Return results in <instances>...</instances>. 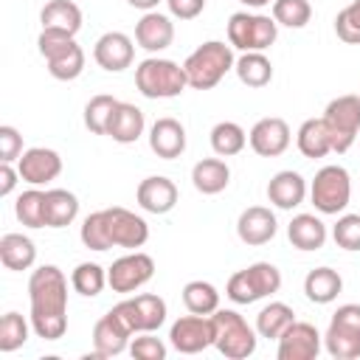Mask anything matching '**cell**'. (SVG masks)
Instances as JSON below:
<instances>
[{"mask_svg": "<svg viewBox=\"0 0 360 360\" xmlns=\"http://www.w3.org/2000/svg\"><path fill=\"white\" fill-rule=\"evenodd\" d=\"M28 301L34 335L42 340H59L68 332V278L56 264L31 270Z\"/></svg>", "mask_w": 360, "mask_h": 360, "instance_id": "6da1fadb", "label": "cell"}, {"mask_svg": "<svg viewBox=\"0 0 360 360\" xmlns=\"http://www.w3.org/2000/svg\"><path fill=\"white\" fill-rule=\"evenodd\" d=\"M233 62L236 59H233L231 42H219V39L202 42L183 62L188 87L191 90H211V87H217L225 79V73L233 70Z\"/></svg>", "mask_w": 360, "mask_h": 360, "instance_id": "7a4b0ae2", "label": "cell"}, {"mask_svg": "<svg viewBox=\"0 0 360 360\" xmlns=\"http://www.w3.org/2000/svg\"><path fill=\"white\" fill-rule=\"evenodd\" d=\"M37 48L48 65V73L59 82H73L82 76L84 70V51L76 42V37L65 34V31H51L42 28L37 37Z\"/></svg>", "mask_w": 360, "mask_h": 360, "instance_id": "3957f363", "label": "cell"}, {"mask_svg": "<svg viewBox=\"0 0 360 360\" xmlns=\"http://www.w3.org/2000/svg\"><path fill=\"white\" fill-rule=\"evenodd\" d=\"M135 87L146 98H177L188 87V79L183 65L163 56H149L135 68Z\"/></svg>", "mask_w": 360, "mask_h": 360, "instance_id": "277c9868", "label": "cell"}, {"mask_svg": "<svg viewBox=\"0 0 360 360\" xmlns=\"http://www.w3.org/2000/svg\"><path fill=\"white\" fill-rule=\"evenodd\" d=\"M281 290V270L270 262H253L228 278L225 295L233 304H256Z\"/></svg>", "mask_w": 360, "mask_h": 360, "instance_id": "5b68a950", "label": "cell"}, {"mask_svg": "<svg viewBox=\"0 0 360 360\" xmlns=\"http://www.w3.org/2000/svg\"><path fill=\"white\" fill-rule=\"evenodd\" d=\"M214 346L228 360H245L256 352V326H250L236 309H217L214 315Z\"/></svg>", "mask_w": 360, "mask_h": 360, "instance_id": "8992f818", "label": "cell"}, {"mask_svg": "<svg viewBox=\"0 0 360 360\" xmlns=\"http://www.w3.org/2000/svg\"><path fill=\"white\" fill-rule=\"evenodd\" d=\"M321 118L332 138V152H338V155L349 152L360 135V96L346 93V96L332 98Z\"/></svg>", "mask_w": 360, "mask_h": 360, "instance_id": "52a82bcc", "label": "cell"}, {"mask_svg": "<svg viewBox=\"0 0 360 360\" xmlns=\"http://www.w3.org/2000/svg\"><path fill=\"white\" fill-rule=\"evenodd\" d=\"M323 349L335 360H354L360 357V304H343L332 312Z\"/></svg>", "mask_w": 360, "mask_h": 360, "instance_id": "ba28073f", "label": "cell"}, {"mask_svg": "<svg viewBox=\"0 0 360 360\" xmlns=\"http://www.w3.org/2000/svg\"><path fill=\"white\" fill-rule=\"evenodd\" d=\"M278 37V22L267 14H250L236 11L228 17V42L231 48L248 53V51H267Z\"/></svg>", "mask_w": 360, "mask_h": 360, "instance_id": "9c48e42d", "label": "cell"}, {"mask_svg": "<svg viewBox=\"0 0 360 360\" xmlns=\"http://www.w3.org/2000/svg\"><path fill=\"white\" fill-rule=\"evenodd\" d=\"M309 200L321 214H343L352 200V177L343 166H323L309 183Z\"/></svg>", "mask_w": 360, "mask_h": 360, "instance_id": "30bf717a", "label": "cell"}, {"mask_svg": "<svg viewBox=\"0 0 360 360\" xmlns=\"http://www.w3.org/2000/svg\"><path fill=\"white\" fill-rule=\"evenodd\" d=\"M152 276H155V259L143 250H132L107 267V287L112 292L129 295V292L141 290L143 284H149Z\"/></svg>", "mask_w": 360, "mask_h": 360, "instance_id": "8fae6325", "label": "cell"}, {"mask_svg": "<svg viewBox=\"0 0 360 360\" xmlns=\"http://www.w3.org/2000/svg\"><path fill=\"white\" fill-rule=\"evenodd\" d=\"M124 323L132 329V335L138 332H158L163 323H166V301L160 295H152V292H141V295H132V298H124L112 307Z\"/></svg>", "mask_w": 360, "mask_h": 360, "instance_id": "7c38bea8", "label": "cell"}, {"mask_svg": "<svg viewBox=\"0 0 360 360\" xmlns=\"http://www.w3.org/2000/svg\"><path fill=\"white\" fill-rule=\"evenodd\" d=\"M104 228H107V239L110 248H127V250H138L146 245L149 239V225L141 214L112 205L104 208Z\"/></svg>", "mask_w": 360, "mask_h": 360, "instance_id": "4fadbf2b", "label": "cell"}, {"mask_svg": "<svg viewBox=\"0 0 360 360\" xmlns=\"http://www.w3.org/2000/svg\"><path fill=\"white\" fill-rule=\"evenodd\" d=\"M214 318L211 315H183L169 329V343L180 354H200L214 346Z\"/></svg>", "mask_w": 360, "mask_h": 360, "instance_id": "5bb4252c", "label": "cell"}, {"mask_svg": "<svg viewBox=\"0 0 360 360\" xmlns=\"http://www.w3.org/2000/svg\"><path fill=\"white\" fill-rule=\"evenodd\" d=\"M276 343H278L276 349L278 360H315L321 354L323 335L307 321H292Z\"/></svg>", "mask_w": 360, "mask_h": 360, "instance_id": "9a60e30c", "label": "cell"}, {"mask_svg": "<svg viewBox=\"0 0 360 360\" xmlns=\"http://www.w3.org/2000/svg\"><path fill=\"white\" fill-rule=\"evenodd\" d=\"M292 141V132H290V124L278 115H267V118H259L253 124V129L248 132V143L256 155L262 158H278L287 152Z\"/></svg>", "mask_w": 360, "mask_h": 360, "instance_id": "2e32d148", "label": "cell"}, {"mask_svg": "<svg viewBox=\"0 0 360 360\" xmlns=\"http://www.w3.org/2000/svg\"><path fill=\"white\" fill-rule=\"evenodd\" d=\"M17 172L28 186H48L62 174V155L48 146H31L20 155Z\"/></svg>", "mask_w": 360, "mask_h": 360, "instance_id": "e0dca14e", "label": "cell"}, {"mask_svg": "<svg viewBox=\"0 0 360 360\" xmlns=\"http://www.w3.org/2000/svg\"><path fill=\"white\" fill-rule=\"evenodd\" d=\"M129 340H132V329L124 323V318L115 309L104 312L93 326V354L96 357H115L129 349Z\"/></svg>", "mask_w": 360, "mask_h": 360, "instance_id": "ac0fdd59", "label": "cell"}, {"mask_svg": "<svg viewBox=\"0 0 360 360\" xmlns=\"http://www.w3.org/2000/svg\"><path fill=\"white\" fill-rule=\"evenodd\" d=\"M93 59L107 73L127 70L132 65V59H135L132 37H127L124 31H107V34H101L96 39V45H93Z\"/></svg>", "mask_w": 360, "mask_h": 360, "instance_id": "d6986e66", "label": "cell"}, {"mask_svg": "<svg viewBox=\"0 0 360 360\" xmlns=\"http://www.w3.org/2000/svg\"><path fill=\"white\" fill-rule=\"evenodd\" d=\"M135 42L146 53H160L174 42V22L169 14L160 11H143V17L135 22Z\"/></svg>", "mask_w": 360, "mask_h": 360, "instance_id": "ffe728a7", "label": "cell"}, {"mask_svg": "<svg viewBox=\"0 0 360 360\" xmlns=\"http://www.w3.org/2000/svg\"><path fill=\"white\" fill-rule=\"evenodd\" d=\"M177 186L174 180L163 177V174H152L143 177L135 188V200L146 214H169L177 205Z\"/></svg>", "mask_w": 360, "mask_h": 360, "instance_id": "44dd1931", "label": "cell"}, {"mask_svg": "<svg viewBox=\"0 0 360 360\" xmlns=\"http://www.w3.org/2000/svg\"><path fill=\"white\" fill-rule=\"evenodd\" d=\"M278 231V222H276V214L264 205H250L239 214L236 219V236L250 245V248H259V245H267Z\"/></svg>", "mask_w": 360, "mask_h": 360, "instance_id": "7402d4cb", "label": "cell"}, {"mask_svg": "<svg viewBox=\"0 0 360 360\" xmlns=\"http://www.w3.org/2000/svg\"><path fill=\"white\" fill-rule=\"evenodd\" d=\"M307 194H309L307 180H304L298 172H292V169L276 172V174L270 177V183H267V200H270V205H276V208H281V211L298 208V205L307 200Z\"/></svg>", "mask_w": 360, "mask_h": 360, "instance_id": "603a6c76", "label": "cell"}, {"mask_svg": "<svg viewBox=\"0 0 360 360\" xmlns=\"http://www.w3.org/2000/svg\"><path fill=\"white\" fill-rule=\"evenodd\" d=\"M149 149L163 160L180 158L186 152V127L172 115L158 118L149 127Z\"/></svg>", "mask_w": 360, "mask_h": 360, "instance_id": "cb8c5ba5", "label": "cell"}, {"mask_svg": "<svg viewBox=\"0 0 360 360\" xmlns=\"http://www.w3.org/2000/svg\"><path fill=\"white\" fill-rule=\"evenodd\" d=\"M326 236H329V231H326L323 219L315 217V214H295V217L290 219V225H287V239H290V245L298 248V250H304V253L321 250V248L326 245Z\"/></svg>", "mask_w": 360, "mask_h": 360, "instance_id": "d4e9b609", "label": "cell"}, {"mask_svg": "<svg viewBox=\"0 0 360 360\" xmlns=\"http://www.w3.org/2000/svg\"><path fill=\"white\" fill-rule=\"evenodd\" d=\"M228 183H231V169L219 155L217 158H202L191 166V186L205 197H214V194L225 191Z\"/></svg>", "mask_w": 360, "mask_h": 360, "instance_id": "484cf974", "label": "cell"}, {"mask_svg": "<svg viewBox=\"0 0 360 360\" xmlns=\"http://www.w3.org/2000/svg\"><path fill=\"white\" fill-rule=\"evenodd\" d=\"M146 129V118L141 112V107L129 104V101H118L112 118H110V127H107V135L115 141V143H135Z\"/></svg>", "mask_w": 360, "mask_h": 360, "instance_id": "4316f807", "label": "cell"}, {"mask_svg": "<svg viewBox=\"0 0 360 360\" xmlns=\"http://www.w3.org/2000/svg\"><path fill=\"white\" fill-rule=\"evenodd\" d=\"M39 22H42V28L65 31V34L76 37L82 28V8L73 0H48L39 11Z\"/></svg>", "mask_w": 360, "mask_h": 360, "instance_id": "83f0119b", "label": "cell"}, {"mask_svg": "<svg viewBox=\"0 0 360 360\" xmlns=\"http://www.w3.org/2000/svg\"><path fill=\"white\" fill-rule=\"evenodd\" d=\"M0 262L6 270H31L37 262V245L25 233H3L0 236Z\"/></svg>", "mask_w": 360, "mask_h": 360, "instance_id": "f1b7e54d", "label": "cell"}, {"mask_svg": "<svg viewBox=\"0 0 360 360\" xmlns=\"http://www.w3.org/2000/svg\"><path fill=\"white\" fill-rule=\"evenodd\" d=\"M79 217V197L68 188L45 191V228H68Z\"/></svg>", "mask_w": 360, "mask_h": 360, "instance_id": "f546056e", "label": "cell"}, {"mask_svg": "<svg viewBox=\"0 0 360 360\" xmlns=\"http://www.w3.org/2000/svg\"><path fill=\"white\" fill-rule=\"evenodd\" d=\"M343 290V278L332 267H315L304 276V295L312 304H332Z\"/></svg>", "mask_w": 360, "mask_h": 360, "instance_id": "4dcf8cb0", "label": "cell"}, {"mask_svg": "<svg viewBox=\"0 0 360 360\" xmlns=\"http://www.w3.org/2000/svg\"><path fill=\"white\" fill-rule=\"evenodd\" d=\"M233 70H236V79L245 84V87H267L273 82V62L264 56V51H248L242 53L236 62H233Z\"/></svg>", "mask_w": 360, "mask_h": 360, "instance_id": "1f68e13d", "label": "cell"}, {"mask_svg": "<svg viewBox=\"0 0 360 360\" xmlns=\"http://www.w3.org/2000/svg\"><path fill=\"white\" fill-rule=\"evenodd\" d=\"M295 146H298V152H301L304 158H309V160L329 155V152H332V138H329V132H326L323 118H307V121L298 127V132H295Z\"/></svg>", "mask_w": 360, "mask_h": 360, "instance_id": "d6a6232c", "label": "cell"}, {"mask_svg": "<svg viewBox=\"0 0 360 360\" xmlns=\"http://www.w3.org/2000/svg\"><path fill=\"white\" fill-rule=\"evenodd\" d=\"M292 321H295V312H292L290 304H284V301H270V304L262 307L259 315H256V332H259V338L278 340V338L287 332V326H290Z\"/></svg>", "mask_w": 360, "mask_h": 360, "instance_id": "836d02e7", "label": "cell"}, {"mask_svg": "<svg viewBox=\"0 0 360 360\" xmlns=\"http://www.w3.org/2000/svg\"><path fill=\"white\" fill-rule=\"evenodd\" d=\"M183 304L194 315H214L219 309V290L211 281L194 278L183 287Z\"/></svg>", "mask_w": 360, "mask_h": 360, "instance_id": "e575fe53", "label": "cell"}, {"mask_svg": "<svg viewBox=\"0 0 360 360\" xmlns=\"http://www.w3.org/2000/svg\"><path fill=\"white\" fill-rule=\"evenodd\" d=\"M248 146V132L236 121H219L211 129V149L219 158H233Z\"/></svg>", "mask_w": 360, "mask_h": 360, "instance_id": "d590c367", "label": "cell"}, {"mask_svg": "<svg viewBox=\"0 0 360 360\" xmlns=\"http://www.w3.org/2000/svg\"><path fill=\"white\" fill-rule=\"evenodd\" d=\"M70 287L84 298H96L107 287V270L98 262H82L70 273Z\"/></svg>", "mask_w": 360, "mask_h": 360, "instance_id": "8d00e7d4", "label": "cell"}, {"mask_svg": "<svg viewBox=\"0 0 360 360\" xmlns=\"http://www.w3.org/2000/svg\"><path fill=\"white\" fill-rule=\"evenodd\" d=\"M14 217L25 228H45V191H39L37 186L22 191L14 202Z\"/></svg>", "mask_w": 360, "mask_h": 360, "instance_id": "74e56055", "label": "cell"}, {"mask_svg": "<svg viewBox=\"0 0 360 360\" xmlns=\"http://www.w3.org/2000/svg\"><path fill=\"white\" fill-rule=\"evenodd\" d=\"M31 318L25 321L20 312H6L3 318H0V352H17L20 346H25V340H28V335H31Z\"/></svg>", "mask_w": 360, "mask_h": 360, "instance_id": "f35d334b", "label": "cell"}, {"mask_svg": "<svg viewBox=\"0 0 360 360\" xmlns=\"http://www.w3.org/2000/svg\"><path fill=\"white\" fill-rule=\"evenodd\" d=\"M118 107V98L107 96V93H98L93 96L87 104H84V127L93 132V135H107V127H110V118Z\"/></svg>", "mask_w": 360, "mask_h": 360, "instance_id": "ab89813d", "label": "cell"}, {"mask_svg": "<svg viewBox=\"0 0 360 360\" xmlns=\"http://www.w3.org/2000/svg\"><path fill=\"white\" fill-rule=\"evenodd\" d=\"M273 20L284 28H304L312 20V6L309 0H273Z\"/></svg>", "mask_w": 360, "mask_h": 360, "instance_id": "60d3db41", "label": "cell"}, {"mask_svg": "<svg viewBox=\"0 0 360 360\" xmlns=\"http://www.w3.org/2000/svg\"><path fill=\"white\" fill-rule=\"evenodd\" d=\"M79 239L84 248L90 250H110V239H107V228H104V211H93L84 217L82 228H79Z\"/></svg>", "mask_w": 360, "mask_h": 360, "instance_id": "b9f144b4", "label": "cell"}, {"mask_svg": "<svg viewBox=\"0 0 360 360\" xmlns=\"http://www.w3.org/2000/svg\"><path fill=\"white\" fill-rule=\"evenodd\" d=\"M332 239L338 248L354 253L360 250V214H340L332 225Z\"/></svg>", "mask_w": 360, "mask_h": 360, "instance_id": "7bdbcfd3", "label": "cell"}, {"mask_svg": "<svg viewBox=\"0 0 360 360\" xmlns=\"http://www.w3.org/2000/svg\"><path fill=\"white\" fill-rule=\"evenodd\" d=\"M335 34L346 45H360V0H352L335 17Z\"/></svg>", "mask_w": 360, "mask_h": 360, "instance_id": "ee69618b", "label": "cell"}, {"mask_svg": "<svg viewBox=\"0 0 360 360\" xmlns=\"http://www.w3.org/2000/svg\"><path fill=\"white\" fill-rule=\"evenodd\" d=\"M166 343L155 338V332H138L129 340V354L138 360H166Z\"/></svg>", "mask_w": 360, "mask_h": 360, "instance_id": "f6af8a7d", "label": "cell"}, {"mask_svg": "<svg viewBox=\"0 0 360 360\" xmlns=\"http://www.w3.org/2000/svg\"><path fill=\"white\" fill-rule=\"evenodd\" d=\"M20 155H22V135L14 127L3 124L0 127V160L14 163V160H20Z\"/></svg>", "mask_w": 360, "mask_h": 360, "instance_id": "bcb514c9", "label": "cell"}, {"mask_svg": "<svg viewBox=\"0 0 360 360\" xmlns=\"http://www.w3.org/2000/svg\"><path fill=\"white\" fill-rule=\"evenodd\" d=\"M166 8L177 20H194V17L202 14L205 0H166Z\"/></svg>", "mask_w": 360, "mask_h": 360, "instance_id": "7dc6e473", "label": "cell"}, {"mask_svg": "<svg viewBox=\"0 0 360 360\" xmlns=\"http://www.w3.org/2000/svg\"><path fill=\"white\" fill-rule=\"evenodd\" d=\"M17 180H22L20 172H17V166L0 160V197H8L14 191V186H17Z\"/></svg>", "mask_w": 360, "mask_h": 360, "instance_id": "c3c4849f", "label": "cell"}, {"mask_svg": "<svg viewBox=\"0 0 360 360\" xmlns=\"http://www.w3.org/2000/svg\"><path fill=\"white\" fill-rule=\"evenodd\" d=\"M132 8H141V11H155L158 8V3H163V0H127Z\"/></svg>", "mask_w": 360, "mask_h": 360, "instance_id": "681fc988", "label": "cell"}, {"mask_svg": "<svg viewBox=\"0 0 360 360\" xmlns=\"http://www.w3.org/2000/svg\"><path fill=\"white\" fill-rule=\"evenodd\" d=\"M236 3H242V6H248V8H264V6H270L273 0H236Z\"/></svg>", "mask_w": 360, "mask_h": 360, "instance_id": "f907efd6", "label": "cell"}]
</instances>
